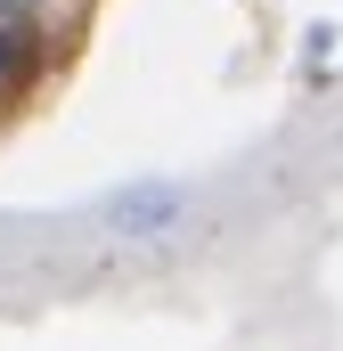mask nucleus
I'll return each mask as SVG.
<instances>
[{
    "instance_id": "obj_1",
    "label": "nucleus",
    "mask_w": 343,
    "mask_h": 351,
    "mask_svg": "<svg viewBox=\"0 0 343 351\" xmlns=\"http://www.w3.org/2000/svg\"><path fill=\"white\" fill-rule=\"evenodd\" d=\"M90 221L106 237H172L188 221V188L180 180H123V188H106L90 204Z\"/></svg>"
},
{
    "instance_id": "obj_2",
    "label": "nucleus",
    "mask_w": 343,
    "mask_h": 351,
    "mask_svg": "<svg viewBox=\"0 0 343 351\" xmlns=\"http://www.w3.org/2000/svg\"><path fill=\"white\" fill-rule=\"evenodd\" d=\"M33 16H41V0H0V33H25Z\"/></svg>"
}]
</instances>
